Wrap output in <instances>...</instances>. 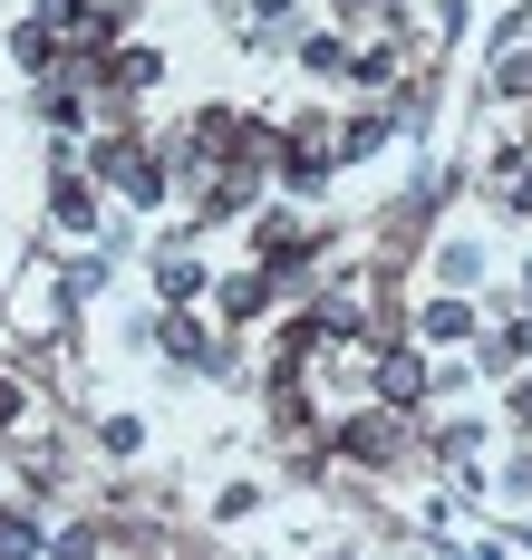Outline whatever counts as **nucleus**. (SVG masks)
Wrapping results in <instances>:
<instances>
[{"instance_id":"nucleus-9","label":"nucleus","mask_w":532,"mask_h":560,"mask_svg":"<svg viewBox=\"0 0 532 560\" xmlns=\"http://www.w3.org/2000/svg\"><path fill=\"white\" fill-rule=\"evenodd\" d=\"M155 290H165V300H194V290H204V261H194V252H155Z\"/></svg>"},{"instance_id":"nucleus-8","label":"nucleus","mask_w":532,"mask_h":560,"mask_svg":"<svg viewBox=\"0 0 532 560\" xmlns=\"http://www.w3.org/2000/svg\"><path fill=\"white\" fill-rule=\"evenodd\" d=\"M271 290H281L271 271H242V280H223V319H262V310H271Z\"/></svg>"},{"instance_id":"nucleus-14","label":"nucleus","mask_w":532,"mask_h":560,"mask_svg":"<svg viewBox=\"0 0 532 560\" xmlns=\"http://www.w3.org/2000/svg\"><path fill=\"white\" fill-rule=\"evenodd\" d=\"M49 532H39V512L30 503H0V551H39Z\"/></svg>"},{"instance_id":"nucleus-3","label":"nucleus","mask_w":532,"mask_h":560,"mask_svg":"<svg viewBox=\"0 0 532 560\" xmlns=\"http://www.w3.org/2000/svg\"><path fill=\"white\" fill-rule=\"evenodd\" d=\"M436 396V377H426V358H416L407 338H378V406H397V416H416Z\"/></svg>"},{"instance_id":"nucleus-1","label":"nucleus","mask_w":532,"mask_h":560,"mask_svg":"<svg viewBox=\"0 0 532 560\" xmlns=\"http://www.w3.org/2000/svg\"><path fill=\"white\" fill-rule=\"evenodd\" d=\"M271 174L291 184V194H329V174H339V136H329V116H300L291 136H281V155Z\"/></svg>"},{"instance_id":"nucleus-20","label":"nucleus","mask_w":532,"mask_h":560,"mask_svg":"<svg viewBox=\"0 0 532 560\" xmlns=\"http://www.w3.org/2000/svg\"><path fill=\"white\" fill-rule=\"evenodd\" d=\"M523 290H532V271H523Z\"/></svg>"},{"instance_id":"nucleus-2","label":"nucleus","mask_w":532,"mask_h":560,"mask_svg":"<svg viewBox=\"0 0 532 560\" xmlns=\"http://www.w3.org/2000/svg\"><path fill=\"white\" fill-rule=\"evenodd\" d=\"M252 252H262V271L281 280V290H300V280H310V252H320V242H310V232H300L291 213H262V223H252Z\"/></svg>"},{"instance_id":"nucleus-6","label":"nucleus","mask_w":532,"mask_h":560,"mask_svg":"<svg viewBox=\"0 0 532 560\" xmlns=\"http://www.w3.org/2000/svg\"><path fill=\"white\" fill-rule=\"evenodd\" d=\"M339 454H358V464H388V454H397V406L349 416V425H339Z\"/></svg>"},{"instance_id":"nucleus-16","label":"nucleus","mask_w":532,"mask_h":560,"mask_svg":"<svg viewBox=\"0 0 532 560\" xmlns=\"http://www.w3.org/2000/svg\"><path fill=\"white\" fill-rule=\"evenodd\" d=\"M494 88H504V97H532V58H504V68H494Z\"/></svg>"},{"instance_id":"nucleus-11","label":"nucleus","mask_w":532,"mask_h":560,"mask_svg":"<svg viewBox=\"0 0 532 560\" xmlns=\"http://www.w3.org/2000/svg\"><path fill=\"white\" fill-rule=\"evenodd\" d=\"M300 68H310V78H349V39H339V30H310V39H300Z\"/></svg>"},{"instance_id":"nucleus-15","label":"nucleus","mask_w":532,"mask_h":560,"mask_svg":"<svg viewBox=\"0 0 532 560\" xmlns=\"http://www.w3.org/2000/svg\"><path fill=\"white\" fill-rule=\"evenodd\" d=\"M388 126H397V116H358V126H339V155H378Z\"/></svg>"},{"instance_id":"nucleus-17","label":"nucleus","mask_w":532,"mask_h":560,"mask_svg":"<svg viewBox=\"0 0 532 560\" xmlns=\"http://www.w3.org/2000/svg\"><path fill=\"white\" fill-rule=\"evenodd\" d=\"M504 416H513V425H523V435H532V377H523V387H513V396H504Z\"/></svg>"},{"instance_id":"nucleus-19","label":"nucleus","mask_w":532,"mask_h":560,"mask_svg":"<svg viewBox=\"0 0 532 560\" xmlns=\"http://www.w3.org/2000/svg\"><path fill=\"white\" fill-rule=\"evenodd\" d=\"M504 338H513V358H532V310H523V319H513Z\"/></svg>"},{"instance_id":"nucleus-5","label":"nucleus","mask_w":532,"mask_h":560,"mask_svg":"<svg viewBox=\"0 0 532 560\" xmlns=\"http://www.w3.org/2000/svg\"><path fill=\"white\" fill-rule=\"evenodd\" d=\"M155 338H165V358H184V368H213V358H223V338L204 329V319H184V300L155 319Z\"/></svg>"},{"instance_id":"nucleus-7","label":"nucleus","mask_w":532,"mask_h":560,"mask_svg":"<svg viewBox=\"0 0 532 560\" xmlns=\"http://www.w3.org/2000/svg\"><path fill=\"white\" fill-rule=\"evenodd\" d=\"M416 338H436V348H455V338H474V310H465V290L426 300V310H416Z\"/></svg>"},{"instance_id":"nucleus-12","label":"nucleus","mask_w":532,"mask_h":560,"mask_svg":"<svg viewBox=\"0 0 532 560\" xmlns=\"http://www.w3.org/2000/svg\"><path fill=\"white\" fill-rule=\"evenodd\" d=\"M155 78H165V58H155V49H117V58H107V88H126V97L155 88Z\"/></svg>"},{"instance_id":"nucleus-4","label":"nucleus","mask_w":532,"mask_h":560,"mask_svg":"<svg viewBox=\"0 0 532 560\" xmlns=\"http://www.w3.org/2000/svg\"><path fill=\"white\" fill-rule=\"evenodd\" d=\"M49 223L59 232H97V174L88 165H59V184H49Z\"/></svg>"},{"instance_id":"nucleus-10","label":"nucleus","mask_w":532,"mask_h":560,"mask_svg":"<svg viewBox=\"0 0 532 560\" xmlns=\"http://www.w3.org/2000/svg\"><path fill=\"white\" fill-rule=\"evenodd\" d=\"M10 58H20V68H59V30H49V20H20V30H10Z\"/></svg>"},{"instance_id":"nucleus-18","label":"nucleus","mask_w":532,"mask_h":560,"mask_svg":"<svg viewBox=\"0 0 532 560\" xmlns=\"http://www.w3.org/2000/svg\"><path fill=\"white\" fill-rule=\"evenodd\" d=\"M252 20H262V30H281V20H291V0H252Z\"/></svg>"},{"instance_id":"nucleus-13","label":"nucleus","mask_w":532,"mask_h":560,"mask_svg":"<svg viewBox=\"0 0 532 560\" xmlns=\"http://www.w3.org/2000/svg\"><path fill=\"white\" fill-rule=\"evenodd\" d=\"M436 280H446V290H474V280H484V252H474V242H436Z\"/></svg>"}]
</instances>
